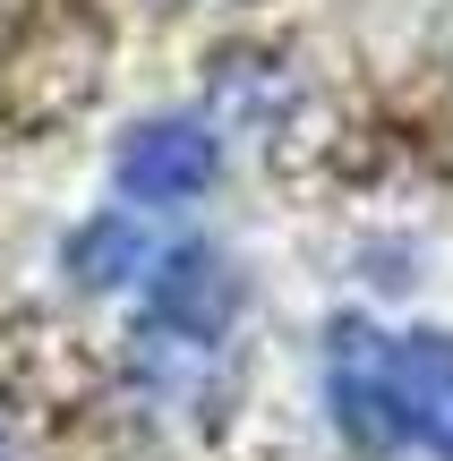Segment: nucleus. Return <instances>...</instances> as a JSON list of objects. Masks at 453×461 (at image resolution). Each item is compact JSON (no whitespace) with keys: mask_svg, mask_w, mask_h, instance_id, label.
I'll list each match as a JSON object with an SVG mask.
<instances>
[{"mask_svg":"<svg viewBox=\"0 0 453 461\" xmlns=\"http://www.w3.org/2000/svg\"><path fill=\"white\" fill-rule=\"evenodd\" d=\"M325 411L359 453L453 461V333L334 316V333H325Z\"/></svg>","mask_w":453,"mask_h":461,"instance_id":"f257e3e1","label":"nucleus"},{"mask_svg":"<svg viewBox=\"0 0 453 461\" xmlns=\"http://www.w3.org/2000/svg\"><path fill=\"white\" fill-rule=\"evenodd\" d=\"M222 180V137L205 112H154L112 146V188L129 214H180Z\"/></svg>","mask_w":453,"mask_h":461,"instance_id":"f03ea898","label":"nucleus"},{"mask_svg":"<svg viewBox=\"0 0 453 461\" xmlns=\"http://www.w3.org/2000/svg\"><path fill=\"white\" fill-rule=\"evenodd\" d=\"M154 257H163V240H154V222L129 214V205H103V214L77 222L68 248H60V265L86 291H137V282L154 274Z\"/></svg>","mask_w":453,"mask_h":461,"instance_id":"7ed1b4c3","label":"nucleus"},{"mask_svg":"<svg viewBox=\"0 0 453 461\" xmlns=\"http://www.w3.org/2000/svg\"><path fill=\"white\" fill-rule=\"evenodd\" d=\"M0 461H34L26 436H17V411H9V402H0Z\"/></svg>","mask_w":453,"mask_h":461,"instance_id":"20e7f679","label":"nucleus"}]
</instances>
